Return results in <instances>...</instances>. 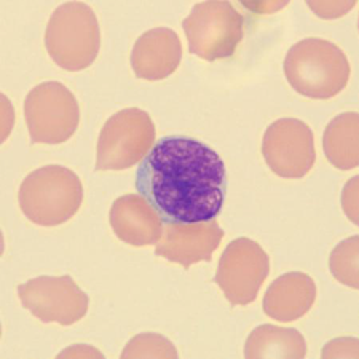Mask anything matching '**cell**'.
Instances as JSON below:
<instances>
[{
	"mask_svg": "<svg viewBox=\"0 0 359 359\" xmlns=\"http://www.w3.org/2000/svg\"><path fill=\"white\" fill-rule=\"evenodd\" d=\"M136 189L161 221L208 222L222 211L227 171L221 155L198 139L168 136L141 161Z\"/></svg>",
	"mask_w": 359,
	"mask_h": 359,
	"instance_id": "1",
	"label": "cell"
},
{
	"mask_svg": "<svg viewBox=\"0 0 359 359\" xmlns=\"http://www.w3.org/2000/svg\"><path fill=\"white\" fill-rule=\"evenodd\" d=\"M289 85L305 97L329 100L348 83L351 67L337 45L320 37H309L292 45L285 60Z\"/></svg>",
	"mask_w": 359,
	"mask_h": 359,
	"instance_id": "2",
	"label": "cell"
},
{
	"mask_svg": "<svg viewBox=\"0 0 359 359\" xmlns=\"http://www.w3.org/2000/svg\"><path fill=\"white\" fill-rule=\"evenodd\" d=\"M83 185L72 170L46 165L32 171L21 182L18 203L25 216L42 227H56L79 212Z\"/></svg>",
	"mask_w": 359,
	"mask_h": 359,
	"instance_id": "3",
	"label": "cell"
},
{
	"mask_svg": "<svg viewBox=\"0 0 359 359\" xmlns=\"http://www.w3.org/2000/svg\"><path fill=\"white\" fill-rule=\"evenodd\" d=\"M45 46L61 69L77 72L95 62L101 46V32L95 11L83 2H66L50 16Z\"/></svg>",
	"mask_w": 359,
	"mask_h": 359,
	"instance_id": "4",
	"label": "cell"
},
{
	"mask_svg": "<svg viewBox=\"0 0 359 359\" xmlns=\"http://www.w3.org/2000/svg\"><path fill=\"white\" fill-rule=\"evenodd\" d=\"M157 130L150 115L123 109L104 123L96 149L97 171H123L137 165L155 146Z\"/></svg>",
	"mask_w": 359,
	"mask_h": 359,
	"instance_id": "5",
	"label": "cell"
},
{
	"mask_svg": "<svg viewBox=\"0 0 359 359\" xmlns=\"http://www.w3.org/2000/svg\"><path fill=\"white\" fill-rule=\"evenodd\" d=\"M190 53L217 61L235 55L245 32L243 15L230 2L196 4L182 21Z\"/></svg>",
	"mask_w": 359,
	"mask_h": 359,
	"instance_id": "6",
	"label": "cell"
},
{
	"mask_svg": "<svg viewBox=\"0 0 359 359\" xmlns=\"http://www.w3.org/2000/svg\"><path fill=\"white\" fill-rule=\"evenodd\" d=\"M25 120L34 144H61L77 130L80 107L66 85L43 82L27 93Z\"/></svg>",
	"mask_w": 359,
	"mask_h": 359,
	"instance_id": "7",
	"label": "cell"
},
{
	"mask_svg": "<svg viewBox=\"0 0 359 359\" xmlns=\"http://www.w3.org/2000/svg\"><path fill=\"white\" fill-rule=\"evenodd\" d=\"M270 273V257L259 243L236 238L225 248L214 281L231 305H248L256 300Z\"/></svg>",
	"mask_w": 359,
	"mask_h": 359,
	"instance_id": "8",
	"label": "cell"
},
{
	"mask_svg": "<svg viewBox=\"0 0 359 359\" xmlns=\"http://www.w3.org/2000/svg\"><path fill=\"white\" fill-rule=\"evenodd\" d=\"M25 309L42 323L72 326L88 311V295L71 276H39L18 286Z\"/></svg>",
	"mask_w": 359,
	"mask_h": 359,
	"instance_id": "9",
	"label": "cell"
},
{
	"mask_svg": "<svg viewBox=\"0 0 359 359\" xmlns=\"http://www.w3.org/2000/svg\"><path fill=\"white\" fill-rule=\"evenodd\" d=\"M262 155L276 176L300 179L315 165V137L309 125L297 118H280L262 139Z\"/></svg>",
	"mask_w": 359,
	"mask_h": 359,
	"instance_id": "10",
	"label": "cell"
},
{
	"mask_svg": "<svg viewBox=\"0 0 359 359\" xmlns=\"http://www.w3.org/2000/svg\"><path fill=\"white\" fill-rule=\"evenodd\" d=\"M222 238L224 230L216 221L166 222L155 251L170 262L189 269L196 262H210Z\"/></svg>",
	"mask_w": 359,
	"mask_h": 359,
	"instance_id": "11",
	"label": "cell"
},
{
	"mask_svg": "<svg viewBox=\"0 0 359 359\" xmlns=\"http://www.w3.org/2000/svg\"><path fill=\"white\" fill-rule=\"evenodd\" d=\"M181 60V40L168 27H155L144 32L131 51L133 71L137 79L147 82L166 79L179 67Z\"/></svg>",
	"mask_w": 359,
	"mask_h": 359,
	"instance_id": "12",
	"label": "cell"
},
{
	"mask_svg": "<svg viewBox=\"0 0 359 359\" xmlns=\"http://www.w3.org/2000/svg\"><path fill=\"white\" fill-rule=\"evenodd\" d=\"M109 221L117 238L136 248L155 245L163 231L158 212L135 194L121 195L112 203Z\"/></svg>",
	"mask_w": 359,
	"mask_h": 359,
	"instance_id": "13",
	"label": "cell"
},
{
	"mask_svg": "<svg viewBox=\"0 0 359 359\" xmlns=\"http://www.w3.org/2000/svg\"><path fill=\"white\" fill-rule=\"evenodd\" d=\"M316 299L313 278L302 271H289L271 283L264 295L265 315L276 321L291 323L310 311Z\"/></svg>",
	"mask_w": 359,
	"mask_h": 359,
	"instance_id": "14",
	"label": "cell"
},
{
	"mask_svg": "<svg viewBox=\"0 0 359 359\" xmlns=\"http://www.w3.org/2000/svg\"><path fill=\"white\" fill-rule=\"evenodd\" d=\"M306 355L304 335L297 329L264 324L249 334L245 344L248 359H302Z\"/></svg>",
	"mask_w": 359,
	"mask_h": 359,
	"instance_id": "15",
	"label": "cell"
},
{
	"mask_svg": "<svg viewBox=\"0 0 359 359\" xmlns=\"http://www.w3.org/2000/svg\"><path fill=\"white\" fill-rule=\"evenodd\" d=\"M324 155L329 163L341 171L359 165V115L339 114L329 121L323 136Z\"/></svg>",
	"mask_w": 359,
	"mask_h": 359,
	"instance_id": "16",
	"label": "cell"
},
{
	"mask_svg": "<svg viewBox=\"0 0 359 359\" xmlns=\"http://www.w3.org/2000/svg\"><path fill=\"white\" fill-rule=\"evenodd\" d=\"M358 257H359V238L350 236L334 248L329 259V267H331L332 276L339 283L353 289L359 287V275H358Z\"/></svg>",
	"mask_w": 359,
	"mask_h": 359,
	"instance_id": "17",
	"label": "cell"
},
{
	"mask_svg": "<svg viewBox=\"0 0 359 359\" xmlns=\"http://www.w3.org/2000/svg\"><path fill=\"white\" fill-rule=\"evenodd\" d=\"M135 358H177L176 346L170 340L160 334H139L128 341L121 353V359Z\"/></svg>",
	"mask_w": 359,
	"mask_h": 359,
	"instance_id": "18",
	"label": "cell"
},
{
	"mask_svg": "<svg viewBox=\"0 0 359 359\" xmlns=\"http://www.w3.org/2000/svg\"><path fill=\"white\" fill-rule=\"evenodd\" d=\"M309 7L311 10H315L318 16H321V18H339V16L344 15L345 11H348L350 8L355 7V2H348V4H344V2H339V4L309 2Z\"/></svg>",
	"mask_w": 359,
	"mask_h": 359,
	"instance_id": "19",
	"label": "cell"
},
{
	"mask_svg": "<svg viewBox=\"0 0 359 359\" xmlns=\"http://www.w3.org/2000/svg\"><path fill=\"white\" fill-rule=\"evenodd\" d=\"M356 181H358V176L351 179V182L346 185L345 192H344V210L355 224H358V219H356V205H358L356 203Z\"/></svg>",
	"mask_w": 359,
	"mask_h": 359,
	"instance_id": "20",
	"label": "cell"
},
{
	"mask_svg": "<svg viewBox=\"0 0 359 359\" xmlns=\"http://www.w3.org/2000/svg\"><path fill=\"white\" fill-rule=\"evenodd\" d=\"M65 356H97V358H101L102 355L100 351L93 350L86 345H74V346H71V350L62 351L57 358H65Z\"/></svg>",
	"mask_w": 359,
	"mask_h": 359,
	"instance_id": "21",
	"label": "cell"
}]
</instances>
